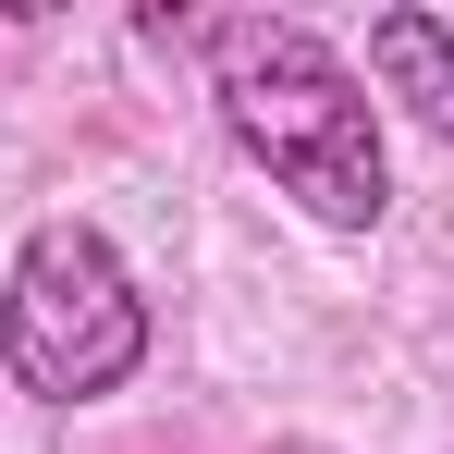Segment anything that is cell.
<instances>
[{"label": "cell", "mask_w": 454, "mask_h": 454, "mask_svg": "<svg viewBox=\"0 0 454 454\" xmlns=\"http://www.w3.org/2000/svg\"><path fill=\"white\" fill-rule=\"evenodd\" d=\"M270 454H319V442H270Z\"/></svg>", "instance_id": "4"}, {"label": "cell", "mask_w": 454, "mask_h": 454, "mask_svg": "<svg viewBox=\"0 0 454 454\" xmlns=\"http://www.w3.org/2000/svg\"><path fill=\"white\" fill-rule=\"evenodd\" d=\"M0 356H12L25 393H50V405H98L111 380H136V356H148V295H136V270H123L86 222L25 233L12 295H0Z\"/></svg>", "instance_id": "2"}, {"label": "cell", "mask_w": 454, "mask_h": 454, "mask_svg": "<svg viewBox=\"0 0 454 454\" xmlns=\"http://www.w3.org/2000/svg\"><path fill=\"white\" fill-rule=\"evenodd\" d=\"M369 62H380V86H393L430 136H454V25H442V12H380Z\"/></svg>", "instance_id": "3"}, {"label": "cell", "mask_w": 454, "mask_h": 454, "mask_svg": "<svg viewBox=\"0 0 454 454\" xmlns=\"http://www.w3.org/2000/svg\"><path fill=\"white\" fill-rule=\"evenodd\" d=\"M209 50H222V123L233 148L258 160L283 197H307L332 233H369L380 222V123H369V86L344 74L307 25H270V12H246V25H209Z\"/></svg>", "instance_id": "1"}]
</instances>
